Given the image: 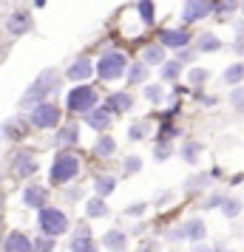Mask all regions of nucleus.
<instances>
[{
	"label": "nucleus",
	"mask_w": 244,
	"mask_h": 252,
	"mask_svg": "<svg viewBox=\"0 0 244 252\" xmlns=\"http://www.w3.org/2000/svg\"><path fill=\"white\" fill-rule=\"evenodd\" d=\"M54 85H57V71L54 68H46L40 77L35 80V85L23 94V99H20V108H35L46 99L48 94L54 91Z\"/></svg>",
	"instance_id": "nucleus-1"
},
{
	"label": "nucleus",
	"mask_w": 244,
	"mask_h": 252,
	"mask_svg": "<svg viewBox=\"0 0 244 252\" xmlns=\"http://www.w3.org/2000/svg\"><path fill=\"white\" fill-rule=\"evenodd\" d=\"M37 227L43 235H63L66 229H69V216L63 213V210H54V207H43L40 210V216H37Z\"/></svg>",
	"instance_id": "nucleus-2"
},
{
	"label": "nucleus",
	"mask_w": 244,
	"mask_h": 252,
	"mask_svg": "<svg viewBox=\"0 0 244 252\" xmlns=\"http://www.w3.org/2000/svg\"><path fill=\"white\" fill-rule=\"evenodd\" d=\"M125 71H128V57H125L122 51H105L103 57H100V63H97V74H100L105 82L119 80Z\"/></svg>",
	"instance_id": "nucleus-3"
},
{
	"label": "nucleus",
	"mask_w": 244,
	"mask_h": 252,
	"mask_svg": "<svg viewBox=\"0 0 244 252\" xmlns=\"http://www.w3.org/2000/svg\"><path fill=\"white\" fill-rule=\"evenodd\" d=\"M80 176V159L74 153H60L51 164V182L54 184H69Z\"/></svg>",
	"instance_id": "nucleus-4"
},
{
	"label": "nucleus",
	"mask_w": 244,
	"mask_h": 252,
	"mask_svg": "<svg viewBox=\"0 0 244 252\" xmlns=\"http://www.w3.org/2000/svg\"><path fill=\"white\" fill-rule=\"evenodd\" d=\"M66 108L74 114H88L91 108H97V88L94 85H77L71 88L66 96Z\"/></svg>",
	"instance_id": "nucleus-5"
},
{
	"label": "nucleus",
	"mask_w": 244,
	"mask_h": 252,
	"mask_svg": "<svg viewBox=\"0 0 244 252\" xmlns=\"http://www.w3.org/2000/svg\"><path fill=\"white\" fill-rule=\"evenodd\" d=\"M32 125L40 127V130H48V127L60 125V108L51 102H40L32 108Z\"/></svg>",
	"instance_id": "nucleus-6"
},
{
	"label": "nucleus",
	"mask_w": 244,
	"mask_h": 252,
	"mask_svg": "<svg viewBox=\"0 0 244 252\" xmlns=\"http://www.w3.org/2000/svg\"><path fill=\"white\" fill-rule=\"evenodd\" d=\"M210 12H213V0H187L185 9H182V20L185 23H199V20L210 17Z\"/></svg>",
	"instance_id": "nucleus-7"
},
{
	"label": "nucleus",
	"mask_w": 244,
	"mask_h": 252,
	"mask_svg": "<svg viewBox=\"0 0 244 252\" xmlns=\"http://www.w3.org/2000/svg\"><path fill=\"white\" fill-rule=\"evenodd\" d=\"M12 173L17 179H29V176H35L37 173V159L32 156V150H20L17 153V159L12 164Z\"/></svg>",
	"instance_id": "nucleus-8"
},
{
	"label": "nucleus",
	"mask_w": 244,
	"mask_h": 252,
	"mask_svg": "<svg viewBox=\"0 0 244 252\" xmlns=\"http://www.w3.org/2000/svg\"><path fill=\"white\" fill-rule=\"evenodd\" d=\"M91 74H94V63L88 57L74 60V65H69V71H66V77H69L71 82H88Z\"/></svg>",
	"instance_id": "nucleus-9"
},
{
	"label": "nucleus",
	"mask_w": 244,
	"mask_h": 252,
	"mask_svg": "<svg viewBox=\"0 0 244 252\" xmlns=\"http://www.w3.org/2000/svg\"><path fill=\"white\" fill-rule=\"evenodd\" d=\"M3 252H35V241H29L20 229H14L3 241Z\"/></svg>",
	"instance_id": "nucleus-10"
},
{
	"label": "nucleus",
	"mask_w": 244,
	"mask_h": 252,
	"mask_svg": "<svg viewBox=\"0 0 244 252\" xmlns=\"http://www.w3.org/2000/svg\"><path fill=\"white\" fill-rule=\"evenodd\" d=\"M159 40H162L165 48H185L190 43V34H187L185 29H162Z\"/></svg>",
	"instance_id": "nucleus-11"
},
{
	"label": "nucleus",
	"mask_w": 244,
	"mask_h": 252,
	"mask_svg": "<svg viewBox=\"0 0 244 252\" xmlns=\"http://www.w3.org/2000/svg\"><path fill=\"white\" fill-rule=\"evenodd\" d=\"M46 198H48V190L43 184H29L23 190V201L26 207H35V210H43L46 207Z\"/></svg>",
	"instance_id": "nucleus-12"
},
{
	"label": "nucleus",
	"mask_w": 244,
	"mask_h": 252,
	"mask_svg": "<svg viewBox=\"0 0 244 252\" xmlns=\"http://www.w3.org/2000/svg\"><path fill=\"white\" fill-rule=\"evenodd\" d=\"M6 29H9L12 37H20V34H26V32H32V14L29 12H12Z\"/></svg>",
	"instance_id": "nucleus-13"
},
{
	"label": "nucleus",
	"mask_w": 244,
	"mask_h": 252,
	"mask_svg": "<svg viewBox=\"0 0 244 252\" xmlns=\"http://www.w3.org/2000/svg\"><path fill=\"white\" fill-rule=\"evenodd\" d=\"M85 122L94 127V130H105L111 125V108H91L85 114Z\"/></svg>",
	"instance_id": "nucleus-14"
},
{
	"label": "nucleus",
	"mask_w": 244,
	"mask_h": 252,
	"mask_svg": "<svg viewBox=\"0 0 244 252\" xmlns=\"http://www.w3.org/2000/svg\"><path fill=\"white\" fill-rule=\"evenodd\" d=\"M26 127H29V125H26L23 119L17 116V119H9L6 125L0 127V136H6V139H20V136H26V133H29Z\"/></svg>",
	"instance_id": "nucleus-15"
},
{
	"label": "nucleus",
	"mask_w": 244,
	"mask_h": 252,
	"mask_svg": "<svg viewBox=\"0 0 244 252\" xmlns=\"http://www.w3.org/2000/svg\"><path fill=\"white\" fill-rule=\"evenodd\" d=\"M103 244L111 252H122V250H125V244H128V235H125V232H119V229H108V232H105V238H103Z\"/></svg>",
	"instance_id": "nucleus-16"
},
{
	"label": "nucleus",
	"mask_w": 244,
	"mask_h": 252,
	"mask_svg": "<svg viewBox=\"0 0 244 252\" xmlns=\"http://www.w3.org/2000/svg\"><path fill=\"white\" fill-rule=\"evenodd\" d=\"M108 108H114V111H131L134 108V96L125 91H116L108 96Z\"/></svg>",
	"instance_id": "nucleus-17"
},
{
	"label": "nucleus",
	"mask_w": 244,
	"mask_h": 252,
	"mask_svg": "<svg viewBox=\"0 0 244 252\" xmlns=\"http://www.w3.org/2000/svg\"><path fill=\"white\" fill-rule=\"evenodd\" d=\"M71 252H97V244L91 241V235H85V229H80L71 241Z\"/></svg>",
	"instance_id": "nucleus-18"
},
{
	"label": "nucleus",
	"mask_w": 244,
	"mask_h": 252,
	"mask_svg": "<svg viewBox=\"0 0 244 252\" xmlns=\"http://www.w3.org/2000/svg\"><path fill=\"white\" fill-rule=\"evenodd\" d=\"M77 142H80V127L77 125H66L57 133V145H63V148H71V145H77Z\"/></svg>",
	"instance_id": "nucleus-19"
},
{
	"label": "nucleus",
	"mask_w": 244,
	"mask_h": 252,
	"mask_svg": "<svg viewBox=\"0 0 244 252\" xmlns=\"http://www.w3.org/2000/svg\"><path fill=\"white\" fill-rule=\"evenodd\" d=\"M142 63H148V65H162L165 63V46H148L142 51Z\"/></svg>",
	"instance_id": "nucleus-20"
},
{
	"label": "nucleus",
	"mask_w": 244,
	"mask_h": 252,
	"mask_svg": "<svg viewBox=\"0 0 244 252\" xmlns=\"http://www.w3.org/2000/svg\"><path fill=\"white\" fill-rule=\"evenodd\" d=\"M205 232H208V229H205V221H199V218H193V221L185 224V238H190L193 244L205 238Z\"/></svg>",
	"instance_id": "nucleus-21"
},
{
	"label": "nucleus",
	"mask_w": 244,
	"mask_h": 252,
	"mask_svg": "<svg viewBox=\"0 0 244 252\" xmlns=\"http://www.w3.org/2000/svg\"><path fill=\"white\" fill-rule=\"evenodd\" d=\"M224 85H242V80H244V63H233L230 68L224 71Z\"/></svg>",
	"instance_id": "nucleus-22"
},
{
	"label": "nucleus",
	"mask_w": 244,
	"mask_h": 252,
	"mask_svg": "<svg viewBox=\"0 0 244 252\" xmlns=\"http://www.w3.org/2000/svg\"><path fill=\"white\" fill-rule=\"evenodd\" d=\"M114 187H116V179L114 176H97L94 179V190H97V195H108V193H114Z\"/></svg>",
	"instance_id": "nucleus-23"
},
{
	"label": "nucleus",
	"mask_w": 244,
	"mask_h": 252,
	"mask_svg": "<svg viewBox=\"0 0 244 252\" xmlns=\"http://www.w3.org/2000/svg\"><path fill=\"white\" fill-rule=\"evenodd\" d=\"M145 80H148V63H134L128 68V82L131 85H139Z\"/></svg>",
	"instance_id": "nucleus-24"
},
{
	"label": "nucleus",
	"mask_w": 244,
	"mask_h": 252,
	"mask_svg": "<svg viewBox=\"0 0 244 252\" xmlns=\"http://www.w3.org/2000/svg\"><path fill=\"white\" fill-rule=\"evenodd\" d=\"M114 150H116V142L114 136H103L97 145H94V153L97 156H103V159H108V156H114Z\"/></svg>",
	"instance_id": "nucleus-25"
},
{
	"label": "nucleus",
	"mask_w": 244,
	"mask_h": 252,
	"mask_svg": "<svg viewBox=\"0 0 244 252\" xmlns=\"http://www.w3.org/2000/svg\"><path fill=\"white\" fill-rule=\"evenodd\" d=\"M85 213H88V218H100L108 213V207H105L103 195H97V198H88V204H85Z\"/></svg>",
	"instance_id": "nucleus-26"
},
{
	"label": "nucleus",
	"mask_w": 244,
	"mask_h": 252,
	"mask_svg": "<svg viewBox=\"0 0 244 252\" xmlns=\"http://www.w3.org/2000/svg\"><path fill=\"white\" fill-rule=\"evenodd\" d=\"M199 51H205V54H210V51H219L221 48V40L216 34H202L199 37Z\"/></svg>",
	"instance_id": "nucleus-27"
},
{
	"label": "nucleus",
	"mask_w": 244,
	"mask_h": 252,
	"mask_svg": "<svg viewBox=\"0 0 244 252\" xmlns=\"http://www.w3.org/2000/svg\"><path fill=\"white\" fill-rule=\"evenodd\" d=\"M182 74V63L179 60H165L162 63V80H176Z\"/></svg>",
	"instance_id": "nucleus-28"
},
{
	"label": "nucleus",
	"mask_w": 244,
	"mask_h": 252,
	"mask_svg": "<svg viewBox=\"0 0 244 252\" xmlns=\"http://www.w3.org/2000/svg\"><path fill=\"white\" fill-rule=\"evenodd\" d=\"M137 12H139L142 23L151 26L153 23V0H139V3H137Z\"/></svg>",
	"instance_id": "nucleus-29"
},
{
	"label": "nucleus",
	"mask_w": 244,
	"mask_h": 252,
	"mask_svg": "<svg viewBox=\"0 0 244 252\" xmlns=\"http://www.w3.org/2000/svg\"><path fill=\"white\" fill-rule=\"evenodd\" d=\"M221 213H224V218H236L239 213H242V201H239V198H224Z\"/></svg>",
	"instance_id": "nucleus-30"
},
{
	"label": "nucleus",
	"mask_w": 244,
	"mask_h": 252,
	"mask_svg": "<svg viewBox=\"0 0 244 252\" xmlns=\"http://www.w3.org/2000/svg\"><path fill=\"white\" fill-rule=\"evenodd\" d=\"M213 12L219 14V20H224V17H230V14L236 12V0H221L219 6H213Z\"/></svg>",
	"instance_id": "nucleus-31"
},
{
	"label": "nucleus",
	"mask_w": 244,
	"mask_h": 252,
	"mask_svg": "<svg viewBox=\"0 0 244 252\" xmlns=\"http://www.w3.org/2000/svg\"><path fill=\"white\" fill-rule=\"evenodd\" d=\"M182 159H185L187 164H196V159H199V145L196 142H187L185 148H182Z\"/></svg>",
	"instance_id": "nucleus-32"
},
{
	"label": "nucleus",
	"mask_w": 244,
	"mask_h": 252,
	"mask_svg": "<svg viewBox=\"0 0 244 252\" xmlns=\"http://www.w3.org/2000/svg\"><path fill=\"white\" fill-rule=\"evenodd\" d=\"M230 102H233V108H236V111H242V114H244V88H242V85H233Z\"/></svg>",
	"instance_id": "nucleus-33"
},
{
	"label": "nucleus",
	"mask_w": 244,
	"mask_h": 252,
	"mask_svg": "<svg viewBox=\"0 0 244 252\" xmlns=\"http://www.w3.org/2000/svg\"><path fill=\"white\" fill-rule=\"evenodd\" d=\"M145 96L151 102H162V85H145Z\"/></svg>",
	"instance_id": "nucleus-34"
},
{
	"label": "nucleus",
	"mask_w": 244,
	"mask_h": 252,
	"mask_svg": "<svg viewBox=\"0 0 244 252\" xmlns=\"http://www.w3.org/2000/svg\"><path fill=\"white\" fill-rule=\"evenodd\" d=\"M35 252H54V241H51V235L35 241Z\"/></svg>",
	"instance_id": "nucleus-35"
},
{
	"label": "nucleus",
	"mask_w": 244,
	"mask_h": 252,
	"mask_svg": "<svg viewBox=\"0 0 244 252\" xmlns=\"http://www.w3.org/2000/svg\"><path fill=\"white\" fill-rule=\"evenodd\" d=\"M145 130H148V127L142 125V122H139V125H131V127H128V139L139 142V139H145Z\"/></svg>",
	"instance_id": "nucleus-36"
},
{
	"label": "nucleus",
	"mask_w": 244,
	"mask_h": 252,
	"mask_svg": "<svg viewBox=\"0 0 244 252\" xmlns=\"http://www.w3.org/2000/svg\"><path fill=\"white\" fill-rule=\"evenodd\" d=\"M153 156H156V161H165L168 156H171V145H168V142H159L156 150H153Z\"/></svg>",
	"instance_id": "nucleus-37"
},
{
	"label": "nucleus",
	"mask_w": 244,
	"mask_h": 252,
	"mask_svg": "<svg viewBox=\"0 0 244 252\" xmlns=\"http://www.w3.org/2000/svg\"><path fill=\"white\" fill-rule=\"evenodd\" d=\"M125 170L128 173H139L142 170V159L139 156H128V159H125Z\"/></svg>",
	"instance_id": "nucleus-38"
},
{
	"label": "nucleus",
	"mask_w": 244,
	"mask_h": 252,
	"mask_svg": "<svg viewBox=\"0 0 244 252\" xmlns=\"http://www.w3.org/2000/svg\"><path fill=\"white\" fill-rule=\"evenodd\" d=\"M213 176H196V179H187V190H199V187H205Z\"/></svg>",
	"instance_id": "nucleus-39"
},
{
	"label": "nucleus",
	"mask_w": 244,
	"mask_h": 252,
	"mask_svg": "<svg viewBox=\"0 0 244 252\" xmlns=\"http://www.w3.org/2000/svg\"><path fill=\"white\" fill-rule=\"evenodd\" d=\"M205 80H208V71L205 68H193L190 71V85H202Z\"/></svg>",
	"instance_id": "nucleus-40"
},
{
	"label": "nucleus",
	"mask_w": 244,
	"mask_h": 252,
	"mask_svg": "<svg viewBox=\"0 0 244 252\" xmlns=\"http://www.w3.org/2000/svg\"><path fill=\"white\" fill-rule=\"evenodd\" d=\"M193 57H196V51H187V46L182 48V54H179V63L185 65V63H193Z\"/></svg>",
	"instance_id": "nucleus-41"
},
{
	"label": "nucleus",
	"mask_w": 244,
	"mask_h": 252,
	"mask_svg": "<svg viewBox=\"0 0 244 252\" xmlns=\"http://www.w3.org/2000/svg\"><path fill=\"white\" fill-rule=\"evenodd\" d=\"M125 213H128V216H142V213H145V204H131Z\"/></svg>",
	"instance_id": "nucleus-42"
},
{
	"label": "nucleus",
	"mask_w": 244,
	"mask_h": 252,
	"mask_svg": "<svg viewBox=\"0 0 244 252\" xmlns=\"http://www.w3.org/2000/svg\"><path fill=\"white\" fill-rule=\"evenodd\" d=\"M221 204H224V195H213L208 201V207H221Z\"/></svg>",
	"instance_id": "nucleus-43"
},
{
	"label": "nucleus",
	"mask_w": 244,
	"mask_h": 252,
	"mask_svg": "<svg viewBox=\"0 0 244 252\" xmlns=\"http://www.w3.org/2000/svg\"><path fill=\"white\" fill-rule=\"evenodd\" d=\"M193 252H213V250H208V247H205L202 241H196V244H193Z\"/></svg>",
	"instance_id": "nucleus-44"
},
{
	"label": "nucleus",
	"mask_w": 244,
	"mask_h": 252,
	"mask_svg": "<svg viewBox=\"0 0 244 252\" xmlns=\"http://www.w3.org/2000/svg\"><path fill=\"white\" fill-rule=\"evenodd\" d=\"M236 34L244 37V20H239V23H236Z\"/></svg>",
	"instance_id": "nucleus-45"
},
{
	"label": "nucleus",
	"mask_w": 244,
	"mask_h": 252,
	"mask_svg": "<svg viewBox=\"0 0 244 252\" xmlns=\"http://www.w3.org/2000/svg\"><path fill=\"white\" fill-rule=\"evenodd\" d=\"M35 6H46V0H35Z\"/></svg>",
	"instance_id": "nucleus-46"
},
{
	"label": "nucleus",
	"mask_w": 244,
	"mask_h": 252,
	"mask_svg": "<svg viewBox=\"0 0 244 252\" xmlns=\"http://www.w3.org/2000/svg\"><path fill=\"white\" fill-rule=\"evenodd\" d=\"M242 14H244V0H242Z\"/></svg>",
	"instance_id": "nucleus-47"
}]
</instances>
